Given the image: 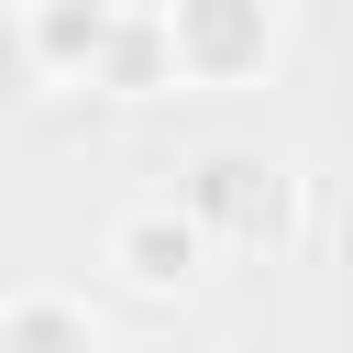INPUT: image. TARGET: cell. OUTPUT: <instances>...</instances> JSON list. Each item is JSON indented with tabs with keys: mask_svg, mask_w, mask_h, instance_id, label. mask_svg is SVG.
Returning a JSON list of instances; mask_svg holds the SVG:
<instances>
[{
	"mask_svg": "<svg viewBox=\"0 0 353 353\" xmlns=\"http://www.w3.org/2000/svg\"><path fill=\"white\" fill-rule=\"evenodd\" d=\"M199 254H210V232H199L176 199H143V210L110 221V276H121L132 298H176V287L199 276Z\"/></svg>",
	"mask_w": 353,
	"mask_h": 353,
	"instance_id": "3",
	"label": "cell"
},
{
	"mask_svg": "<svg viewBox=\"0 0 353 353\" xmlns=\"http://www.w3.org/2000/svg\"><path fill=\"white\" fill-rule=\"evenodd\" d=\"M33 88H44V66H33V22H22V0H0V110L33 99Z\"/></svg>",
	"mask_w": 353,
	"mask_h": 353,
	"instance_id": "7",
	"label": "cell"
},
{
	"mask_svg": "<svg viewBox=\"0 0 353 353\" xmlns=\"http://www.w3.org/2000/svg\"><path fill=\"white\" fill-rule=\"evenodd\" d=\"M165 11V55L188 88H254L276 66V0H154Z\"/></svg>",
	"mask_w": 353,
	"mask_h": 353,
	"instance_id": "2",
	"label": "cell"
},
{
	"mask_svg": "<svg viewBox=\"0 0 353 353\" xmlns=\"http://www.w3.org/2000/svg\"><path fill=\"white\" fill-rule=\"evenodd\" d=\"M88 88H110V99H154V88H176V55H165V11H154V0H121V11H110L99 55H88Z\"/></svg>",
	"mask_w": 353,
	"mask_h": 353,
	"instance_id": "4",
	"label": "cell"
},
{
	"mask_svg": "<svg viewBox=\"0 0 353 353\" xmlns=\"http://www.w3.org/2000/svg\"><path fill=\"white\" fill-rule=\"evenodd\" d=\"M110 11H121V0H22V22H33V66H44V77H88Z\"/></svg>",
	"mask_w": 353,
	"mask_h": 353,
	"instance_id": "6",
	"label": "cell"
},
{
	"mask_svg": "<svg viewBox=\"0 0 353 353\" xmlns=\"http://www.w3.org/2000/svg\"><path fill=\"white\" fill-rule=\"evenodd\" d=\"M176 210H188L210 243H232V254H276V243H298V176H287L276 154H243V143H210V154L188 165Z\"/></svg>",
	"mask_w": 353,
	"mask_h": 353,
	"instance_id": "1",
	"label": "cell"
},
{
	"mask_svg": "<svg viewBox=\"0 0 353 353\" xmlns=\"http://www.w3.org/2000/svg\"><path fill=\"white\" fill-rule=\"evenodd\" d=\"M0 353H99V320L66 287H22V298H0Z\"/></svg>",
	"mask_w": 353,
	"mask_h": 353,
	"instance_id": "5",
	"label": "cell"
}]
</instances>
